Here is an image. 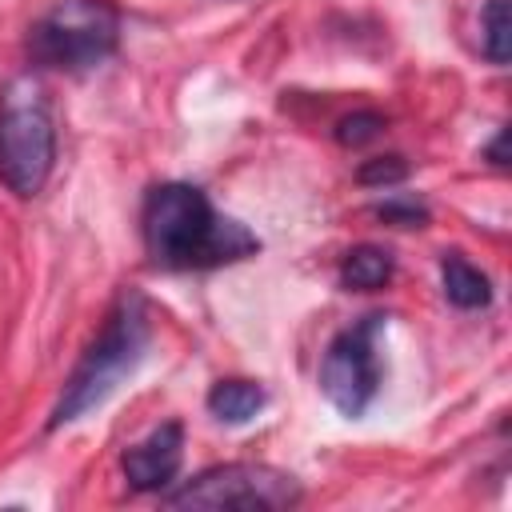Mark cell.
Returning <instances> with one entry per match:
<instances>
[{"instance_id":"obj_1","label":"cell","mask_w":512,"mask_h":512,"mask_svg":"<svg viewBox=\"0 0 512 512\" xmlns=\"http://www.w3.org/2000/svg\"><path fill=\"white\" fill-rule=\"evenodd\" d=\"M140 232L148 260L168 272L224 268L260 252V240L240 220L216 212L212 200L184 180H164L148 188Z\"/></svg>"},{"instance_id":"obj_2","label":"cell","mask_w":512,"mask_h":512,"mask_svg":"<svg viewBox=\"0 0 512 512\" xmlns=\"http://www.w3.org/2000/svg\"><path fill=\"white\" fill-rule=\"evenodd\" d=\"M152 340V316H148V300L136 288H124L116 296V304L108 308L104 328L96 332V340L84 348V356L76 360L72 376L60 388V400L52 408V428H64L80 416H88L92 408H100L144 360Z\"/></svg>"},{"instance_id":"obj_3","label":"cell","mask_w":512,"mask_h":512,"mask_svg":"<svg viewBox=\"0 0 512 512\" xmlns=\"http://www.w3.org/2000/svg\"><path fill=\"white\" fill-rule=\"evenodd\" d=\"M56 164V120L36 76H16L0 92V184L32 200Z\"/></svg>"},{"instance_id":"obj_4","label":"cell","mask_w":512,"mask_h":512,"mask_svg":"<svg viewBox=\"0 0 512 512\" xmlns=\"http://www.w3.org/2000/svg\"><path fill=\"white\" fill-rule=\"evenodd\" d=\"M120 44V8L112 0H60L28 32V56L40 68L88 72Z\"/></svg>"},{"instance_id":"obj_5","label":"cell","mask_w":512,"mask_h":512,"mask_svg":"<svg viewBox=\"0 0 512 512\" xmlns=\"http://www.w3.org/2000/svg\"><path fill=\"white\" fill-rule=\"evenodd\" d=\"M300 480L272 464H216L164 492L168 508H236V512H284L300 504Z\"/></svg>"},{"instance_id":"obj_6","label":"cell","mask_w":512,"mask_h":512,"mask_svg":"<svg viewBox=\"0 0 512 512\" xmlns=\"http://www.w3.org/2000/svg\"><path fill=\"white\" fill-rule=\"evenodd\" d=\"M380 324H384L380 312L364 316L360 324L344 328V332L328 344V352H324V360H320V388H324L328 404H332L340 416H348V420L364 416L368 404H372L376 392H380V352H376V332H380Z\"/></svg>"},{"instance_id":"obj_7","label":"cell","mask_w":512,"mask_h":512,"mask_svg":"<svg viewBox=\"0 0 512 512\" xmlns=\"http://www.w3.org/2000/svg\"><path fill=\"white\" fill-rule=\"evenodd\" d=\"M184 464V428L176 420L152 428L140 444H132L120 460L128 484L136 492H164Z\"/></svg>"},{"instance_id":"obj_8","label":"cell","mask_w":512,"mask_h":512,"mask_svg":"<svg viewBox=\"0 0 512 512\" xmlns=\"http://www.w3.org/2000/svg\"><path fill=\"white\" fill-rule=\"evenodd\" d=\"M208 412L220 420V424H244L252 420L264 404H268V392L256 384V380H244V376H228V380H216L204 396Z\"/></svg>"},{"instance_id":"obj_9","label":"cell","mask_w":512,"mask_h":512,"mask_svg":"<svg viewBox=\"0 0 512 512\" xmlns=\"http://www.w3.org/2000/svg\"><path fill=\"white\" fill-rule=\"evenodd\" d=\"M440 276H444V296H448V304H456V308H464V312L492 304V280H488L476 264H468L460 252H444Z\"/></svg>"},{"instance_id":"obj_10","label":"cell","mask_w":512,"mask_h":512,"mask_svg":"<svg viewBox=\"0 0 512 512\" xmlns=\"http://www.w3.org/2000/svg\"><path fill=\"white\" fill-rule=\"evenodd\" d=\"M392 280V252L380 244H356L340 260V284L352 292H376Z\"/></svg>"},{"instance_id":"obj_11","label":"cell","mask_w":512,"mask_h":512,"mask_svg":"<svg viewBox=\"0 0 512 512\" xmlns=\"http://www.w3.org/2000/svg\"><path fill=\"white\" fill-rule=\"evenodd\" d=\"M480 48L492 64H508L512 56V16H508V0H488L480 12Z\"/></svg>"},{"instance_id":"obj_12","label":"cell","mask_w":512,"mask_h":512,"mask_svg":"<svg viewBox=\"0 0 512 512\" xmlns=\"http://www.w3.org/2000/svg\"><path fill=\"white\" fill-rule=\"evenodd\" d=\"M380 132H384V116L372 112V108H360V112L336 120V140H340L344 148H360V144L376 140Z\"/></svg>"},{"instance_id":"obj_13","label":"cell","mask_w":512,"mask_h":512,"mask_svg":"<svg viewBox=\"0 0 512 512\" xmlns=\"http://www.w3.org/2000/svg\"><path fill=\"white\" fill-rule=\"evenodd\" d=\"M372 212H376L384 224H392V228H424V224H428V208L416 204V200H408V196H392V200L376 204Z\"/></svg>"},{"instance_id":"obj_14","label":"cell","mask_w":512,"mask_h":512,"mask_svg":"<svg viewBox=\"0 0 512 512\" xmlns=\"http://www.w3.org/2000/svg\"><path fill=\"white\" fill-rule=\"evenodd\" d=\"M408 176V164L404 156H372L356 168V180L368 184V188H380V184H400Z\"/></svg>"},{"instance_id":"obj_15","label":"cell","mask_w":512,"mask_h":512,"mask_svg":"<svg viewBox=\"0 0 512 512\" xmlns=\"http://www.w3.org/2000/svg\"><path fill=\"white\" fill-rule=\"evenodd\" d=\"M484 160H492L496 168H504V164H508V128H500V132H496V140L484 148Z\"/></svg>"}]
</instances>
